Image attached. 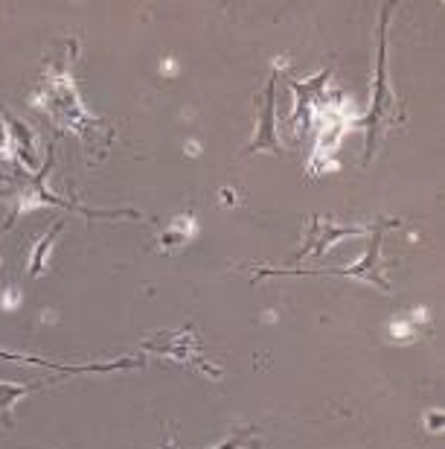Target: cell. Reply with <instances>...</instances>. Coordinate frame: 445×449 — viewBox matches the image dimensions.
<instances>
[{
  "label": "cell",
  "instance_id": "cell-1",
  "mask_svg": "<svg viewBox=\"0 0 445 449\" xmlns=\"http://www.w3.org/2000/svg\"><path fill=\"white\" fill-rule=\"evenodd\" d=\"M195 231H198L195 219H192V216H180V219H175V222L166 228V234H163V245H166V248H178V245H183V243H190V239L195 236Z\"/></svg>",
  "mask_w": 445,
  "mask_h": 449
},
{
  "label": "cell",
  "instance_id": "cell-4",
  "mask_svg": "<svg viewBox=\"0 0 445 449\" xmlns=\"http://www.w3.org/2000/svg\"><path fill=\"white\" fill-rule=\"evenodd\" d=\"M236 446V441H230V443H221V446H216V449H233Z\"/></svg>",
  "mask_w": 445,
  "mask_h": 449
},
{
  "label": "cell",
  "instance_id": "cell-3",
  "mask_svg": "<svg viewBox=\"0 0 445 449\" xmlns=\"http://www.w3.org/2000/svg\"><path fill=\"white\" fill-rule=\"evenodd\" d=\"M428 421H431V432H439V421H442L439 411H431V414H428Z\"/></svg>",
  "mask_w": 445,
  "mask_h": 449
},
{
  "label": "cell",
  "instance_id": "cell-2",
  "mask_svg": "<svg viewBox=\"0 0 445 449\" xmlns=\"http://www.w3.org/2000/svg\"><path fill=\"white\" fill-rule=\"evenodd\" d=\"M18 304H21V292L9 286V289H6V295H3V301H0V307H3V309H15Z\"/></svg>",
  "mask_w": 445,
  "mask_h": 449
}]
</instances>
